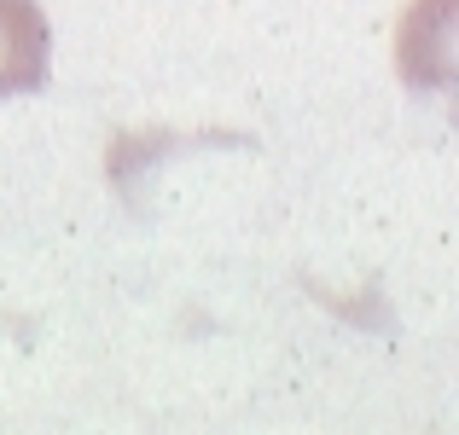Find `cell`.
I'll use <instances>...</instances> for the list:
<instances>
[{
  "label": "cell",
  "mask_w": 459,
  "mask_h": 435,
  "mask_svg": "<svg viewBox=\"0 0 459 435\" xmlns=\"http://www.w3.org/2000/svg\"><path fill=\"white\" fill-rule=\"evenodd\" d=\"M53 70V30L35 0H0V99L41 93Z\"/></svg>",
  "instance_id": "6da1fadb"
}]
</instances>
